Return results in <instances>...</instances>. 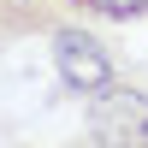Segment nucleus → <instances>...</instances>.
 I'll list each match as a JSON object with an SVG mask.
<instances>
[{
	"instance_id": "obj_1",
	"label": "nucleus",
	"mask_w": 148,
	"mask_h": 148,
	"mask_svg": "<svg viewBox=\"0 0 148 148\" xmlns=\"http://www.w3.org/2000/svg\"><path fill=\"white\" fill-rule=\"evenodd\" d=\"M47 42H53V71H59V83H65L71 95L95 101V95H107V89L119 83L113 47H107L95 30H83V24H53Z\"/></svg>"
},
{
	"instance_id": "obj_2",
	"label": "nucleus",
	"mask_w": 148,
	"mask_h": 148,
	"mask_svg": "<svg viewBox=\"0 0 148 148\" xmlns=\"http://www.w3.org/2000/svg\"><path fill=\"white\" fill-rule=\"evenodd\" d=\"M83 130H89V148H148V89L113 83L107 95L89 101Z\"/></svg>"
},
{
	"instance_id": "obj_3",
	"label": "nucleus",
	"mask_w": 148,
	"mask_h": 148,
	"mask_svg": "<svg viewBox=\"0 0 148 148\" xmlns=\"http://www.w3.org/2000/svg\"><path fill=\"white\" fill-rule=\"evenodd\" d=\"M71 12H83V18H107V24H136L148 18V0H65Z\"/></svg>"
}]
</instances>
